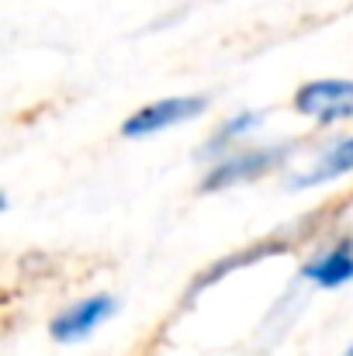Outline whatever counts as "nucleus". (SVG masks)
<instances>
[{
  "label": "nucleus",
  "instance_id": "obj_7",
  "mask_svg": "<svg viewBox=\"0 0 353 356\" xmlns=\"http://www.w3.org/2000/svg\"><path fill=\"white\" fill-rule=\"evenodd\" d=\"M263 124V115L260 111H239V115H229L222 118V124L208 135V142L198 149V159L201 163H219L222 156H229L235 149L246 145V138Z\"/></svg>",
  "mask_w": 353,
  "mask_h": 356
},
{
  "label": "nucleus",
  "instance_id": "obj_6",
  "mask_svg": "<svg viewBox=\"0 0 353 356\" xmlns=\"http://www.w3.org/2000/svg\"><path fill=\"white\" fill-rule=\"evenodd\" d=\"M347 173H353V131L333 138L329 145H322L319 156H315V163H312V170L291 177L288 187H291V191H312V187L333 184V180H340V177H347Z\"/></svg>",
  "mask_w": 353,
  "mask_h": 356
},
{
  "label": "nucleus",
  "instance_id": "obj_5",
  "mask_svg": "<svg viewBox=\"0 0 353 356\" xmlns=\"http://www.w3.org/2000/svg\"><path fill=\"white\" fill-rule=\"evenodd\" d=\"M298 277L319 291H340L353 284V236L333 238L326 249H319L312 259L301 263Z\"/></svg>",
  "mask_w": 353,
  "mask_h": 356
},
{
  "label": "nucleus",
  "instance_id": "obj_3",
  "mask_svg": "<svg viewBox=\"0 0 353 356\" xmlns=\"http://www.w3.org/2000/svg\"><path fill=\"white\" fill-rule=\"evenodd\" d=\"M295 111L308 118L315 128H333L353 118V80L340 76H322L308 80L295 90Z\"/></svg>",
  "mask_w": 353,
  "mask_h": 356
},
{
  "label": "nucleus",
  "instance_id": "obj_2",
  "mask_svg": "<svg viewBox=\"0 0 353 356\" xmlns=\"http://www.w3.org/2000/svg\"><path fill=\"white\" fill-rule=\"evenodd\" d=\"M212 97L208 94H170V97H159L139 111H132L128 118L121 121V135L125 138H149V135H159L166 128H180L187 121L201 118L208 111Z\"/></svg>",
  "mask_w": 353,
  "mask_h": 356
},
{
  "label": "nucleus",
  "instance_id": "obj_4",
  "mask_svg": "<svg viewBox=\"0 0 353 356\" xmlns=\"http://www.w3.org/2000/svg\"><path fill=\"white\" fill-rule=\"evenodd\" d=\"M115 312H118L115 294H91V298H80V301L66 305V308L49 322V336H52L56 343H80V339L94 336Z\"/></svg>",
  "mask_w": 353,
  "mask_h": 356
},
{
  "label": "nucleus",
  "instance_id": "obj_8",
  "mask_svg": "<svg viewBox=\"0 0 353 356\" xmlns=\"http://www.w3.org/2000/svg\"><path fill=\"white\" fill-rule=\"evenodd\" d=\"M347 356H353V346H350V350H347Z\"/></svg>",
  "mask_w": 353,
  "mask_h": 356
},
{
  "label": "nucleus",
  "instance_id": "obj_1",
  "mask_svg": "<svg viewBox=\"0 0 353 356\" xmlns=\"http://www.w3.org/2000/svg\"><path fill=\"white\" fill-rule=\"evenodd\" d=\"M298 152L295 142H274V145H242L229 156H222L219 163L208 166V173L201 177V194H215V191H229L239 184H253L267 173L284 170V163Z\"/></svg>",
  "mask_w": 353,
  "mask_h": 356
}]
</instances>
